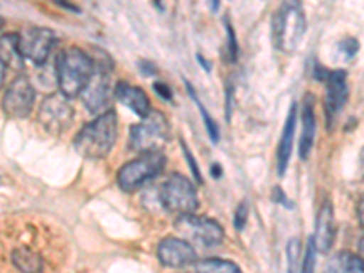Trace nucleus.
I'll use <instances>...</instances> for the list:
<instances>
[{
	"label": "nucleus",
	"instance_id": "c85d7f7f",
	"mask_svg": "<svg viewBox=\"0 0 364 273\" xmlns=\"http://www.w3.org/2000/svg\"><path fill=\"white\" fill-rule=\"evenodd\" d=\"M154 90L157 91L159 95H161L164 100H170V99H171V91H170V87L166 86V84L155 82V84H154Z\"/></svg>",
	"mask_w": 364,
	"mask_h": 273
},
{
	"label": "nucleus",
	"instance_id": "f704fd0d",
	"mask_svg": "<svg viewBox=\"0 0 364 273\" xmlns=\"http://www.w3.org/2000/svg\"><path fill=\"white\" fill-rule=\"evenodd\" d=\"M0 26H2V21H0Z\"/></svg>",
	"mask_w": 364,
	"mask_h": 273
},
{
	"label": "nucleus",
	"instance_id": "9d476101",
	"mask_svg": "<svg viewBox=\"0 0 364 273\" xmlns=\"http://www.w3.org/2000/svg\"><path fill=\"white\" fill-rule=\"evenodd\" d=\"M38 120L46 132L55 133V135L66 132L73 122V108L68 97H64L63 93L48 97L38 109Z\"/></svg>",
	"mask_w": 364,
	"mask_h": 273
},
{
	"label": "nucleus",
	"instance_id": "39448f33",
	"mask_svg": "<svg viewBox=\"0 0 364 273\" xmlns=\"http://www.w3.org/2000/svg\"><path fill=\"white\" fill-rule=\"evenodd\" d=\"M170 139V124L161 112H149L129 129V148L136 154H159Z\"/></svg>",
	"mask_w": 364,
	"mask_h": 273
},
{
	"label": "nucleus",
	"instance_id": "aec40b11",
	"mask_svg": "<svg viewBox=\"0 0 364 273\" xmlns=\"http://www.w3.org/2000/svg\"><path fill=\"white\" fill-rule=\"evenodd\" d=\"M0 60L4 66L11 68H22L24 60L18 51V38L15 33H8L0 37Z\"/></svg>",
	"mask_w": 364,
	"mask_h": 273
},
{
	"label": "nucleus",
	"instance_id": "bb28decb",
	"mask_svg": "<svg viewBox=\"0 0 364 273\" xmlns=\"http://www.w3.org/2000/svg\"><path fill=\"white\" fill-rule=\"evenodd\" d=\"M182 144V151H184V155H186V161H188V166L191 168V173H193V177L197 178V182H203V177H200V170H199V166H197V162H195L193 155L190 154V149H188V146L184 144V142L181 141Z\"/></svg>",
	"mask_w": 364,
	"mask_h": 273
},
{
	"label": "nucleus",
	"instance_id": "473e14b6",
	"mask_svg": "<svg viewBox=\"0 0 364 273\" xmlns=\"http://www.w3.org/2000/svg\"><path fill=\"white\" fill-rule=\"evenodd\" d=\"M4 75H6V66L2 64V60H0V86H2V82H4Z\"/></svg>",
	"mask_w": 364,
	"mask_h": 273
},
{
	"label": "nucleus",
	"instance_id": "9b49d317",
	"mask_svg": "<svg viewBox=\"0 0 364 273\" xmlns=\"http://www.w3.org/2000/svg\"><path fill=\"white\" fill-rule=\"evenodd\" d=\"M80 99L91 113L108 112V104L112 100V79L106 68L95 64L90 82L80 91Z\"/></svg>",
	"mask_w": 364,
	"mask_h": 273
},
{
	"label": "nucleus",
	"instance_id": "412c9836",
	"mask_svg": "<svg viewBox=\"0 0 364 273\" xmlns=\"http://www.w3.org/2000/svg\"><path fill=\"white\" fill-rule=\"evenodd\" d=\"M197 273H242L239 266L224 259H206L195 264Z\"/></svg>",
	"mask_w": 364,
	"mask_h": 273
},
{
	"label": "nucleus",
	"instance_id": "72a5a7b5",
	"mask_svg": "<svg viewBox=\"0 0 364 273\" xmlns=\"http://www.w3.org/2000/svg\"><path fill=\"white\" fill-rule=\"evenodd\" d=\"M197 58H199V63H200V64H203V66H204V68H206V71H210V70H211V68H210V66H208V64H206V58H204V57H203V55H197Z\"/></svg>",
	"mask_w": 364,
	"mask_h": 273
},
{
	"label": "nucleus",
	"instance_id": "393cba45",
	"mask_svg": "<svg viewBox=\"0 0 364 273\" xmlns=\"http://www.w3.org/2000/svg\"><path fill=\"white\" fill-rule=\"evenodd\" d=\"M315 246H314V240L310 239V242H308V248H306V253H304V261H302V268H301V273H314L315 269Z\"/></svg>",
	"mask_w": 364,
	"mask_h": 273
},
{
	"label": "nucleus",
	"instance_id": "20e7f679",
	"mask_svg": "<svg viewBox=\"0 0 364 273\" xmlns=\"http://www.w3.org/2000/svg\"><path fill=\"white\" fill-rule=\"evenodd\" d=\"M273 42L277 50L294 53L306 31V17L299 2H284L273 17Z\"/></svg>",
	"mask_w": 364,
	"mask_h": 273
},
{
	"label": "nucleus",
	"instance_id": "7c9ffc66",
	"mask_svg": "<svg viewBox=\"0 0 364 273\" xmlns=\"http://www.w3.org/2000/svg\"><path fill=\"white\" fill-rule=\"evenodd\" d=\"M273 199H275V200H281L282 204H284V203H288V199H286L284 191H281V188H275V190H273ZM288 206L291 208V204L288 203Z\"/></svg>",
	"mask_w": 364,
	"mask_h": 273
},
{
	"label": "nucleus",
	"instance_id": "1a4fd4ad",
	"mask_svg": "<svg viewBox=\"0 0 364 273\" xmlns=\"http://www.w3.org/2000/svg\"><path fill=\"white\" fill-rule=\"evenodd\" d=\"M17 38L22 58H28L37 66L46 64L57 44V37L48 28H26L17 35Z\"/></svg>",
	"mask_w": 364,
	"mask_h": 273
},
{
	"label": "nucleus",
	"instance_id": "5701e85b",
	"mask_svg": "<svg viewBox=\"0 0 364 273\" xmlns=\"http://www.w3.org/2000/svg\"><path fill=\"white\" fill-rule=\"evenodd\" d=\"M299 253H301V242L299 239H291L288 242V273H295L297 269Z\"/></svg>",
	"mask_w": 364,
	"mask_h": 273
},
{
	"label": "nucleus",
	"instance_id": "b1692460",
	"mask_svg": "<svg viewBox=\"0 0 364 273\" xmlns=\"http://www.w3.org/2000/svg\"><path fill=\"white\" fill-rule=\"evenodd\" d=\"M224 26H226V31H228V51H230V63H235L237 60V51H239V48H237V38H235V31H233L232 28V22L228 21V18H224Z\"/></svg>",
	"mask_w": 364,
	"mask_h": 273
},
{
	"label": "nucleus",
	"instance_id": "2f4dec72",
	"mask_svg": "<svg viewBox=\"0 0 364 273\" xmlns=\"http://www.w3.org/2000/svg\"><path fill=\"white\" fill-rule=\"evenodd\" d=\"M211 175H213V177L215 178H220V175H223V170H220V166L219 164H213L211 166Z\"/></svg>",
	"mask_w": 364,
	"mask_h": 273
},
{
	"label": "nucleus",
	"instance_id": "423d86ee",
	"mask_svg": "<svg viewBox=\"0 0 364 273\" xmlns=\"http://www.w3.org/2000/svg\"><path fill=\"white\" fill-rule=\"evenodd\" d=\"M159 200L170 213H178V215L193 213L199 206V197L193 182L177 173L162 182V186L159 188Z\"/></svg>",
	"mask_w": 364,
	"mask_h": 273
},
{
	"label": "nucleus",
	"instance_id": "6e6552de",
	"mask_svg": "<svg viewBox=\"0 0 364 273\" xmlns=\"http://www.w3.org/2000/svg\"><path fill=\"white\" fill-rule=\"evenodd\" d=\"M166 166L164 154H144L122 166L119 171V186L124 191H135L157 177Z\"/></svg>",
	"mask_w": 364,
	"mask_h": 273
},
{
	"label": "nucleus",
	"instance_id": "f3484780",
	"mask_svg": "<svg viewBox=\"0 0 364 273\" xmlns=\"http://www.w3.org/2000/svg\"><path fill=\"white\" fill-rule=\"evenodd\" d=\"M301 117H302V133H301V141H299V155H301V159H308L311 148H314L315 128H317V122H315V112H314V97L311 95L304 97Z\"/></svg>",
	"mask_w": 364,
	"mask_h": 273
},
{
	"label": "nucleus",
	"instance_id": "f03ea898",
	"mask_svg": "<svg viewBox=\"0 0 364 273\" xmlns=\"http://www.w3.org/2000/svg\"><path fill=\"white\" fill-rule=\"evenodd\" d=\"M95 70L93 58L80 48H68L57 58V82L60 93L68 99L80 95V91L90 82Z\"/></svg>",
	"mask_w": 364,
	"mask_h": 273
},
{
	"label": "nucleus",
	"instance_id": "f257e3e1",
	"mask_svg": "<svg viewBox=\"0 0 364 273\" xmlns=\"http://www.w3.org/2000/svg\"><path fill=\"white\" fill-rule=\"evenodd\" d=\"M70 235L50 217L18 220L8 248V264L15 273H64L70 266Z\"/></svg>",
	"mask_w": 364,
	"mask_h": 273
},
{
	"label": "nucleus",
	"instance_id": "4be33fe9",
	"mask_svg": "<svg viewBox=\"0 0 364 273\" xmlns=\"http://www.w3.org/2000/svg\"><path fill=\"white\" fill-rule=\"evenodd\" d=\"M186 87H188V93H190V97H191V99H193V102L197 104V108H199L200 115H203L204 126H206V129H208V135H210V139L213 142H219V126H217L215 120L211 119V115H210V113H208V109L204 108V104L200 102L199 97L195 95L193 87H191V84L188 82V80H186Z\"/></svg>",
	"mask_w": 364,
	"mask_h": 273
},
{
	"label": "nucleus",
	"instance_id": "4468645a",
	"mask_svg": "<svg viewBox=\"0 0 364 273\" xmlns=\"http://www.w3.org/2000/svg\"><path fill=\"white\" fill-rule=\"evenodd\" d=\"M326 115L333 120L337 113L344 108L348 100V77L346 71L336 70L326 77Z\"/></svg>",
	"mask_w": 364,
	"mask_h": 273
},
{
	"label": "nucleus",
	"instance_id": "a878e982",
	"mask_svg": "<svg viewBox=\"0 0 364 273\" xmlns=\"http://www.w3.org/2000/svg\"><path fill=\"white\" fill-rule=\"evenodd\" d=\"M341 51L348 58H353L357 55V51H359V41H355V38H346V41L341 42Z\"/></svg>",
	"mask_w": 364,
	"mask_h": 273
},
{
	"label": "nucleus",
	"instance_id": "2eb2a0df",
	"mask_svg": "<svg viewBox=\"0 0 364 273\" xmlns=\"http://www.w3.org/2000/svg\"><path fill=\"white\" fill-rule=\"evenodd\" d=\"M336 239V223H333V211H331L330 203L321 208L317 215V226H315V235L311 237L314 246L317 252L328 253Z\"/></svg>",
	"mask_w": 364,
	"mask_h": 273
},
{
	"label": "nucleus",
	"instance_id": "0eeeda50",
	"mask_svg": "<svg viewBox=\"0 0 364 273\" xmlns=\"http://www.w3.org/2000/svg\"><path fill=\"white\" fill-rule=\"evenodd\" d=\"M175 228L182 235V240H186L191 246L211 248V246L220 245L224 239V230L219 223L208 217L195 215V213L178 217Z\"/></svg>",
	"mask_w": 364,
	"mask_h": 273
},
{
	"label": "nucleus",
	"instance_id": "dca6fc26",
	"mask_svg": "<svg viewBox=\"0 0 364 273\" xmlns=\"http://www.w3.org/2000/svg\"><path fill=\"white\" fill-rule=\"evenodd\" d=\"M115 95L120 102L124 104L126 108L135 112L136 115L142 117V119L151 112V104H149L148 95H146L141 87L132 86V84L128 82H119L115 87Z\"/></svg>",
	"mask_w": 364,
	"mask_h": 273
},
{
	"label": "nucleus",
	"instance_id": "cd10ccee",
	"mask_svg": "<svg viewBox=\"0 0 364 273\" xmlns=\"http://www.w3.org/2000/svg\"><path fill=\"white\" fill-rule=\"evenodd\" d=\"M246 217H248V206L242 203L239 206V210H237V215H235V228H237V230H242V228H245Z\"/></svg>",
	"mask_w": 364,
	"mask_h": 273
},
{
	"label": "nucleus",
	"instance_id": "a211bd4d",
	"mask_svg": "<svg viewBox=\"0 0 364 273\" xmlns=\"http://www.w3.org/2000/svg\"><path fill=\"white\" fill-rule=\"evenodd\" d=\"M295 124H297V104H291V109L286 119L284 129H282L281 144H279V162H277V173L279 177H284L288 170V162L291 157V148H294V136H295Z\"/></svg>",
	"mask_w": 364,
	"mask_h": 273
},
{
	"label": "nucleus",
	"instance_id": "f8f14e48",
	"mask_svg": "<svg viewBox=\"0 0 364 273\" xmlns=\"http://www.w3.org/2000/svg\"><path fill=\"white\" fill-rule=\"evenodd\" d=\"M35 104V90L26 77H17L4 95V112L11 119H26Z\"/></svg>",
	"mask_w": 364,
	"mask_h": 273
},
{
	"label": "nucleus",
	"instance_id": "ddd939ff",
	"mask_svg": "<svg viewBox=\"0 0 364 273\" xmlns=\"http://www.w3.org/2000/svg\"><path fill=\"white\" fill-rule=\"evenodd\" d=\"M159 259L164 266L170 268H184L197 261V252L186 240L177 239V237H166L161 240L157 248Z\"/></svg>",
	"mask_w": 364,
	"mask_h": 273
},
{
	"label": "nucleus",
	"instance_id": "7ed1b4c3",
	"mask_svg": "<svg viewBox=\"0 0 364 273\" xmlns=\"http://www.w3.org/2000/svg\"><path fill=\"white\" fill-rule=\"evenodd\" d=\"M115 141L117 115L113 112H106L77 133L73 146L82 157L102 159L112 151Z\"/></svg>",
	"mask_w": 364,
	"mask_h": 273
},
{
	"label": "nucleus",
	"instance_id": "c756f323",
	"mask_svg": "<svg viewBox=\"0 0 364 273\" xmlns=\"http://www.w3.org/2000/svg\"><path fill=\"white\" fill-rule=\"evenodd\" d=\"M139 68H141V70H142L144 77H151V75L155 73V66H154V64H149L148 60H141Z\"/></svg>",
	"mask_w": 364,
	"mask_h": 273
},
{
	"label": "nucleus",
	"instance_id": "6ab92c4d",
	"mask_svg": "<svg viewBox=\"0 0 364 273\" xmlns=\"http://www.w3.org/2000/svg\"><path fill=\"white\" fill-rule=\"evenodd\" d=\"M324 273H364L363 259L353 253H337L330 262H328Z\"/></svg>",
	"mask_w": 364,
	"mask_h": 273
}]
</instances>
